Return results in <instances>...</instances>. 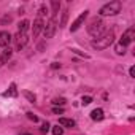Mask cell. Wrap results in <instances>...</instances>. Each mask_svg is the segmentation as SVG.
Here are the masks:
<instances>
[{"label": "cell", "instance_id": "24", "mask_svg": "<svg viewBox=\"0 0 135 135\" xmlns=\"http://www.w3.org/2000/svg\"><path fill=\"white\" fill-rule=\"evenodd\" d=\"M52 113H54V114H62V113H64V108H62V107H60V108L54 107V108H52Z\"/></svg>", "mask_w": 135, "mask_h": 135}, {"label": "cell", "instance_id": "2", "mask_svg": "<svg viewBox=\"0 0 135 135\" xmlns=\"http://www.w3.org/2000/svg\"><path fill=\"white\" fill-rule=\"evenodd\" d=\"M88 33L91 37H94V38H99L100 35H103L105 33V24H103V21L100 18L91 19V22L88 26Z\"/></svg>", "mask_w": 135, "mask_h": 135}, {"label": "cell", "instance_id": "23", "mask_svg": "<svg viewBox=\"0 0 135 135\" xmlns=\"http://www.w3.org/2000/svg\"><path fill=\"white\" fill-rule=\"evenodd\" d=\"M52 103H54V105H64V103H65V99H54Z\"/></svg>", "mask_w": 135, "mask_h": 135}, {"label": "cell", "instance_id": "22", "mask_svg": "<svg viewBox=\"0 0 135 135\" xmlns=\"http://www.w3.org/2000/svg\"><path fill=\"white\" fill-rule=\"evenodd\" d=\"M91 102H92V97H91V95H84V97L81 99V103H83L84 107H86V105H89Z\"/></svg>", "mask_w": 135, "mask_h": 135}, {"label": "cell", "instance_id": "21", "mask_svg": "<svg viewBox=\"0 0 135 135\" xmlns=\"http://www.w3.org/2000/svg\"><path fill=\"white\" fill-rule=\"evenodd\" d=\"M124 52H126V46H122L121 43H118V45H116V54L121 56V54H124Z\"/></svg>", "mask_w": 135, "mask_h": 135}, {"label": "cell", "instance_id": "20", "mask_svg": "<svg viewBox=\"0 0 135 135\" xmlns=\"http://www.w3.org/2000/svg\"><path fill=\"white\" fill-rule=\"evenodd\" d=\"M11 22V16L10 15H5L3 18H2V21H0V24H2V26H7V24H10Z\"/></svg>", "mask_w": 135, "mask_h": 135}, {"label": "cell", "instance_id": "8", "mask_svg": "<svg viewBox=\"0 0 135 135\" xmlns=\"http://www.w3.org/2000/svg\"><path fill=\"white\" fill-rule=\"evenodd\" d=\"M27 41H29V37L26 33H19L18 32V35H16V48L18 49H22L27 45Z\"/></svg>", "mask_w": 135, "mask_h": 135}, {"label": "cell", "instance_id": "4", "mask_svg": "<svg viewBox=\"0 0 135 135\" xmlns=\"http://www.w3.org/2000/svg\"><path fill=\"white\" fill-rule=\"evenodd\" d=\"M56 19H49L46 24H45V27H43V35H45V38L48 40V38H52L54 37V33H56Z\"/></svg>", "mask_w": 135, "mask_h": 135}, {"label": "cell", "instance_id": "10", "mask_svg": "<svg viewBox=\"0 0 135 135\" xmlns=\"http://www.w3.org/2000/svg\"><path fill=\"white\" fill-rule=\"evenodd\" d=\"M11 54H13V51H11L10 48H7V49H3L2 52H0V65H2V64H7V62L11 59Z\"/></svg>", "mask_w": 135, "mask_h": 135}, {"label": "cell", "instance_id": "19", "mask_svg": "<svg viewBox=\"0 0 135 135\" xmlns=\"http://www.w3.org/2000/svg\"><path fill=\"white\" fill-rule=\"evenodd\" d=\"M46 13H48V8H46L45 5H41V7L38 8V19H41V18H43Z\"/></svg>", "mask_w": 135, "mask_h": 135}, {"label": "cell", "instance_id": "27", "mask_svg": "<svg viewBox=\"0 0 135 135\" xmlns=\"http://www.w3.org/2000/svg\"><path fill=\"white\" fill-rule=\"evenodd\" d=\"M72 51H73V52H75V54H80V56H83V57H86V59H88V57H89V56H88V54H84V52H81V51H78V49H72Z\"/></svg>", "mask_w": 135, "mask_h": 135}, {"label": "cell", "instance_id": "5", "mask_svg": "<svg viewBox=\"0 0 135 135\" xmlns=\"http://www.w3.org/2000/svg\"><path fill=\"white\" fill-rule=\"evenodd\" d=\"M88 15H89V11H88V10H86V11H83V13H81V15H80V16H78V18H76L73 22H72V26H70V30H72V32H76V30H78V29L83 26V22L86 21Z\"/></svg>", "mask_w": 135, "mask_h": 135}, {"label": "cell", "instance_id": "12", "mask_svg": "<svg viewBox=\"0 0 135 135\" xmlns=\"http://www.w3.org/2000/svg\"><path fill=\"white\" fill-rule=\"evenodd\" d=\"M91 118H92V121H102V119H103V110H102V108L92 110V111H91Z\"/></svg>", "mask_w": 135, "mask_h": 135}, {"label": "cell", "instance_id": "6", "mask_svg": "<svg viewBox=\"0 0 135 135\" xmlns=\"http://www.w3.org/2000/svg\"><path fill=\"white\" fill-rule=\"evenodd\" d=\"M133 33H135V32H133V27L127 29V30L122 33V37H121V41H119V43H121L122 46H126V48H127V46L132 43V40H133Z\"/></svg>", "mask_w": 135, "mask_h": 135}, {"label": "cell", "instance_id": "17", "mask_svg": "<svg viewBox=\"0 0 135 135\" xmlns=\"http://www.w3.org/2000/svg\"><path fill=\"white\" fill-rule=\"evenodd\" d=\"M24 95H26V99H27L29 102H35V100H37V95L32 94V92H29V91H24Z\"/></svg>", "mask_w": 135, "mask_h": 135}, {"label": "cell", "instance_id": "1", "mask_svg": "<svg viewBox=\"0 0 135 135\" xmlns=\"http://www.w3.org/2000/svg\"><path fill=\"white\" fill-rule=\"evenodd\" d=\"M113 41H114V33H113V32H107V33H103V35H100L99 38L92 40L91 46H92L94 49H97V51H102V49L110 48V46L113 45Z\"/></svg>", "mask_w": 135, "mask_h": 135}, {"label": "cell", "instance_id": "16", "mask_svg": "<svg viewBox=\"0 0 135 135\" xmlns=\"http://www.w3.org/2000/svg\"><path fill=\"white\" fill-rule=\"evenodd\" d=\"M67 18H69V11H64L62 13V19H60V22H59V27H65V24H67Z\"/></svg>", "mask_w": 135, "mask_h": 135}, {"label": "cell", "instance_id": "30", "mask_svg": "<svg viewBox=\"0 0 135 135\" xmlns=\"http://www.w3.org/2000/svg\"><path fill=\"white\" fill-rule=\"evenodd\" d=\"M21 135H30V133H21Z\"/></svg>", "mask_w": 135, "mask_h": 135}, {"label": "cell", "instance_id": "11", "mask_svg": "<svg viewBox=\"0 0 135 135\" xmlns=\"http://www.w3.org/2000/svg\"><path fill=\"white\" fill-rule=\"evenodd\" d=\"M59 126L60 127H75L76 126V122L73 121V119H69V118H59Z\"/></svg>", "mask_w": 135, "mask_h": 135}, {"label": "cell", "instance_id": "25", "mask_svg": "<svg viewBox=\"0 0 135 135\" xmlns=\"http://www.w3.org/2000/svg\"><path fill=\"white\" fill-rule=\"evenodd\" d=\"M27 118H29L30 121H33V122H37V121H38V118H37L33 113H27Z\"/></svg>", "mask_w": 135, "mask_h": 135}, {"label": "cell", "instance_id": "13", "mask_svg": "<svg viewBox=\"0 0 135 135\" xmlns=\"http://www.w3.org/2000/svg\"><path fill=\"white\" fill-rule=\"evenodd\" d=\"M29 26H30V22H29L27 19L21 21V22L18 24V30H19V33H26V32H27V29H29Z\"/></svg>", "mask_w": 135, "mask_h": 135}, {"label": "cell", "instance_id": "15", "mask_svg": "<svg viewBox=\"0 0 135 135\" xmlns=\"http://www.w3.org/2000/svg\"><path fill=\"white\" fill-rule=\"evenodd\" d=\"M3 95H13V97H16V95H18V91H16V84L13 83V84L10 86V89H8V91L3 94Z\"/></svg>", "mask_w": 135, "mask_h": 135}, {"label": "cell", "instance_id": "26", "mask_svg": "<svg viewBox=\"0 0 135 135\" xmlns=\"http://www.w3.org/2000/svg\"><path fill=\"white\" fill-rule=\"evenodd\" d=\"M49 127H51V126H49V124H48V122H45V124H43V126H41V129H40V130H41V132H43V133H45V132H48V130H49Z\"/></svg>", "mask_w": 135, "mask_h": 135}, {"label": "cell", "instance_id": "14", "mask_svg": "<svg viewBox=\"0 0 135 135\" xmlns=\"http://www.w3.org/2000/svg\"><path fill=\"white\" fill-rule=\"evenodd\" d=\"M51 8H52V19L57 16L59 10H60V2H57V0H52L51 2Z\"/></svg>", "mask_w": 135, "mask_h": 135}, {"label": "cell", "instance_id": "7", "mask_svg": "<svg viewBox=\"0 0 135 135\" xmlns=\"http://www.w3.org/2000/svg\"><path fill=\"white\" fill-rule=\"evenodd\" d=\"M43 27H45V22H43V19H35L33 21V26H32V33H33V38L35 37H38V33L43 30Z\"/></svg>", "mask_w": 135, "mask_h": 135}, {"label": "cell", "instance_id": "29", "mask_svg": "<svg viewBox=\"0 0 135 135\" xmlns=\"http://www.w3.org/2000/svg\"><path fill=\"white\" fill-rule=\"evenodd\" d=\"M51 67H52V69H57V67H60V64H57V62H54V64H52Z\"/></svg>", "mask_w": 135, "mask_h": 135}, {"label": "cell", "instance_id": "9", "mask_svg": "<svg viewBox=\"0 0 135 135\" xmlns=\"http://www.w3.org/2000/svg\"><path fill=\"white\" fill-rule=\"evenodd\" d=\"M11 41V33L10 32H0V46H8Z\"/></svg>", "mask_w": 135, "mask_h": 135}, {"label": "cell", "instance_id": "31", "mask_svg": "<svg viewBox=\"0 0 135 135\" xmlns=\"http://www.w3.org/2000/svg\"><path fill=\"white\" fill-rule=\"evenodd\" d=\"M0 52H2V51H0Z\"/></svg>", "mask_w": 135, "mask_h": 135}, {"label": "cell", "instance_id": "18", "mask_svg": "<svg viewBox=\"0 0 135 135\" xmlns=\"http://www.w3.org/2000/svg\"><path fill=\"white\" fill-rule=\"evenodd\" d=\"M64 133V127H60L59 124L52 127V135H62Z\"/></svg>", "mask_w": 135, "mask_h": 135}, {"label": "cell", "instance_id": "3", "mask_svg": "<svg viewBox=\"0 0 135 135\" xmlns=\"http://www.w3.org/2000/svg\"><path fill=\"white\" fill-rule=\"evenodd\" d=\"M121 8H122V3L119 0H113L110 3H105L100 10H99V15L100 16H114L118 13H121Z\"/></svg>", "mask_w": 135, "mask_h": 135}, {"label": "cell", "instance_id": "28", "mask_svg": "<svg viewBox=\"0 0 135 135\" xmlns=\"http://www.w3.org/2000/svg\"><path fill=\"white\" fill-rule=\"evenodd\" d=\"M129 75L132 78H135V67H130V70H129Z\"/></svg>", "mask_w": 135, "mask_h": 135}]
</instances>
